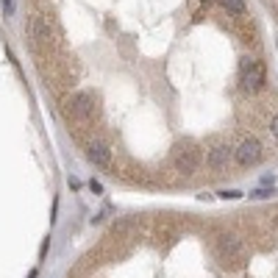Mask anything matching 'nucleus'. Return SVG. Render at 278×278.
<instances>
[{
  "instance_id": "1",
  "label": "nucleus",
  "mask_w": 278,
  "mask_h": 278,
  "mask_svg": "<svg viewBox=\"0 0 278 278\" xmlns=\"http://www.w3.org/2000/svg\"><path fill=\"white\" fill-rule=\"evenodd\" d=\"M264 78H267V70H264L262 62L242 59V64H239V81H242L245 92H259L264 86Z\"/></svg>"
},
{
  "instance_id": "2",
  "label": "nucleus",
  "mask_w": 278,
  "mask_h": 278,
  "mask_svg": "<svg viewBox=\"0 0 278 278\" xmlns=\"http://www.w3.org/2000/svg\"><path fill=\"white\" fill-rule=\"evenodd\" d=\"M67 111L75 120H86L95 114V95L92 92H75V95L67 100Z\"/></svg>"
},
{
  "instance_id": "3",
  "label": "nucleus",
  "mask_w": 278,
  "mask_h": 278,
  "mask_svg": "<svg viewBox=\"0 0 278 278\" xmlns=\"http://www.w3.org/2000/svg\"><path fill=\"white\" fill-rule=\"evenodd\" d=\"M175 170L184 175H195V170L201 167V153H198V147L192 145H181L178 150H175Z\"/></svg>"
},
{
  "instance_id": "4",
  "label": "nucleus",
  "mask_w": 278,
  "mask_h": 278,
  "mask_svg": "<svg viewBox=\"0 0 278 278\" xmlns=\"http://www.w3.org/2000/svg\"><path fill=\"white\" fill-rule=\"evenodd\" d=\"M217 250H220L222 262H242L245 259V245L242 239H236L234 234H222L217 239Z\"/></svg>"
},
{
  "instance_id": "5",
  "label": "nucleus",
  "mask_w": 278,
  "mask_h": 278,
  "mask_svg": "<svg viewBox=\"0 0 278 278\" xmlns=\"http://www.w3.org/2000/svg\"><path fill=\"white\" fill-rule=\"evenodd\" d=\"M234 156H236V161L242 167H250V164H259L262 161V142L259 139H242V145L234 150Z\"/></svg>"
},
{
  "instance_id": "6",
  "label": "nucleus",
  "mask_w": 278,
  "mask_h": 278,
  "mask_svg": "<svg viewBox=\"0 0 278 278\" xmlns=\"http://www.w3.org/2000/svg\"><path fill=\"white\" fill-rule=\"evenodd\" d=\"M25 28H28V39L34 42V48H42V45L50 39V28L45 25V20H42V17H31Z\"/></svg>"
},
{
  "instance_id": "7",
  "label": "nucleus",
  "mask_w": 278,
  "mask_h": 278,
  "mask_svg": "<svg viewBox=\"0 0 278 278\" xmlns=\"http://www.w3.org/2000/svg\"><path fill=\"white\" fill-rule=\"evenodd\" d=\"M86 156H89V161L95 167H103V170H109V167H111V150H109L106 142H89Z\"/></svg>"
},
{
  "instance_id": "8",
  "label": "nucleus",
  "mask_w": 278,
  "mask_h": 278,
  "mask_svg": "<svg viewBox=\"0 0 278 278\" xmlns=\"http://www.w3.org/2000/svg\"><path fill=\"white\" fill-rule=\"evenodd\" d=\"M206 164L211 167V170H225V167L231 164V147L228 145H214L211 150L206 153Z\"/></svg>"
},
{
  "instance_id": "9",
  "label": "nucleus",
  "mask_w": 278,
  "mask_h": 278,
  "mask_svg": "<svg viewBox=\"0 0 278 278\" xmlns=\"http://www.w3.org/2000/svg\"><path fill=\"white\" fill-rule=\"evenodd\" d=\"M220 6L225 8V11L231 14H245L248 8H245V0H220Z\"/></svg>"
},
{
  "instance_id": "10",
  "label": "nucleus",
  "mask_w": 278,
  "mask_h": 278,
  "mask_svg": "<svg viewBox=\"0 0 278 278\" xmlns=\"http://www.w3.org/2000/svg\"><path fill=\"white\" fill-rule=\"evenodd\" d=\"M220 198H225V201H236V198H242V192H236V189H228V192H220Z\"/></svg>"
},
{
  "instance_id": "11",
  "label": "nucleus",
  "mask_w": 278,
  "mask_h": 278,
  "mask_svg": "<svg viewBox=\"0 0 278 278\" xmlns=\"http://www.w3.org/2000/svg\"><path fill=\"white\" fill-rule=\"evenodd\" d=\"M270 189H256V192H250V198H256V201H262V198H270Z\"/></svg>"
},
{
  "instance_id": "12",
  "label": "nucleus",
  "mask_w": 278,
  "mask_h": 278,
  "mask_svg": "<svg viewBox=\"0 0 278 278\" xmlns=\"http://www.w3.org/2000/svg\"><path fill=\"white\" fill-rule=\"evenodd\" d=\"M270 134H273V137L278 139V114H276V117L270 120Z\"/></svg>"
},
{
  "instance_id": "13",
  "label": "nucleus",
  "mask_w": 278,
  "mask_h": 278,
  "mask_svg": "<svg viewBox=\"0 0 278 278\" xmlns=\"http://www.w3.org/2000/svg\"><path fill=\"white\" fill-rule=\"evenodd\" d=\"M89 189H92V192H95V195H100V192H103V187H100L97 181H89Z\"/></svg>"
},
{
  "instance_id": "14",
  "label": "nucleus",
  "mask_w": 278,
  "mask_h": 278,
  "mask_svg": "<svg viewBox=\"0 0 278 278\" xmlns=\"http://www.w3.org/2000/svg\"><path fill=\"white\" fill-rule=\"evenodd\" d=\"M0 3H3V8H6V11H8V14H11V11H14V0H0Z\"/></svg>"
},
{
  "instance_id": "15",
  "label": "nucleus",
  "mask_w": 278,
  "mask_h": 278,
  "mask_svg": "<svg viewBox=\"0 0 278 278\" xmlns=\"http://www.w3.org/2000/svg\"><path fill=\"white\" fill-rule=\"evenodd\" d=\"M201 3H206V6H208V3H214V0H201Z\"/></svg>"
},
{
  "instance_id": "16",
  "label": "nucleus",
  "mask_w": 278,
  "mask_h": 278,
  "mask_svg": "<svg viewBox=\"0 0 278 278\" xmlns=\"http://www.w3.org/2000/svg\"><path fill=\"white\" fill-rule=\"evenodd\" d=\"M28 278H36V270H34V273H31V276H28Z\"/></svg>"
}]
</instances>
